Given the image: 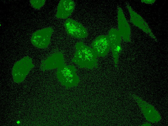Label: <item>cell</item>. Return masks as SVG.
Masks as SVG:
<instances>
[{
    "mask_svg": "<svg viewBox=\"0 0 168 126\" xmlns=\"http://www.w3.org/2000/svg\"><path fill=\"white\" fill-rule=\"evenodd\" d=\"M155 1V0H141V1L142 2L146 4H151L154 3Z\"/></svg>",
    "mask_w": 168,
    "mask_h": 126,
    "instance_id": "14",
    "label": "cell"
},
{
    "mask_svg": "<svg viewBox=\"0 0 168 126\" xmlns=\"http://www.w3.org/2000/svg\"><path fill=\"white\" fill-rule=\"evenodd\" d=\"M110 40V49L112 53L115 67H117L119 54L121 50V37L118 30L112 28L108 35Z\"/></svg>",
    "mask_w": 168,
    "mask_h": 126,
    "instance_id": "7",
    "label": "cell"
},
{
    "mask_svg": "<svg viewBox=\"0 0 168 126\" xmlns=\"http://www.w3.org/2000/svg\"><path fill=\"white\" fill-rule=\"evenodd\" d=\"M45 0H31L30 2L33 7L36 9H39L44 4Z\"/></svg>",
    "mask_w": 168,
    "mask_h": 126,
    "instance_id": "13",
    "label": "cell"
},
{
    "mask_svg": "<svg viewBox=\"0 0 168 126\" xmlns=\"http://www.w3.org/2000/svg\"><path fill=\"white\" fill-rule=\"evenodd\" d=\"M127 7L130 14L131 22L151 37L155 39V37L152 32L147 24L141 16L134 11L129 5H127Z\"/></svg>",
    "mask_w": 168,
    "mask_h": 126,
    "instance_id": "11",
    "label": "cell"
},
{
    "mask_svg": "<svg viewBox=\"0 0 168 126\" xmlns=\"http://www.w3.org/2000/svg\"><path fill=\"white\" fill-rule=\"evenodd\" d=\"M75 7V4L73 1L60 0L58 5L56 17L57 18H67L73 12Z\"/></svg>",
    "mask_w": 168,
    "mask_h": 126,
    "instance_id": "12",
    "label": "cell"
},
{
    "mask_svg": "<svg viewBox=\"0 0 168 126\" xmlns=\"http://www.w3.org/2000/svg\"><path fill=\"white\" fill-rule=\"evenodd\" d=\"M74 66L66 65L57 69L56 75L61 84L67 88L76 87L80 81Z\"/></svg>",
    "mask_w": 168,
    "mask_h": 126,
    "instance_id": "2",
    "label": "cell"
},
{
    "mask_svg": "<svg viewBox=\"0 0 168 126\" xmlns=\"http://www.w3.org/2000/svg\"><path fill=\"white\" fill-rule=\"evenodd\" d=\"M91 45L98 57L105 56L110 49V40L108 36L101 35L97 37L93 41Z\"/></svg>",
    "mask_w": 168,
    "mask_h": 126,
    "instance_id": "8",
    "label": "cell"
},
{
    "mask_svg": "<svg viewBox=\"0 0 168 126\" xmlns=\"http://www.w3.org/2000/svg\"><path fill=\"white\" fill-rule=\"evenodd\" d=\"M117 17L118 30L121 38L125 42H130V28L122 10L120 7H119L118 8Z\"/></svg>",
    "mask_w": 168,
    "mask_h": 126,
    "instance_id": "10",
    "label": "cell"
},
{
    "mask_svg": "<svg viewBox=\"0 0 168 126\" xmlns=\"http://www.w3.org/2000/svg\"><path fill=\"white\" fill-rule=\"evenodd\" d=\"M64 26L67 33L72 36L84 38L88 36L86 29L81 24L71 19H68Z\"/></svg>",
    "mask_w": 168,
    "mask_h": 126,
    "instance_id": "6",
    "label": "cell"
},
{
    "mask_svg": "<svg viewBox=\"0 0 168 126\" xmlns=\"http://www.w3.org/2000/svg\"><path fill=\"white\" fill-rule=\"evenodd\" d=\"M66 65L63 54L58 52L55 53L42 60L40 68L42 71L58 68Z\"/></svg>",
    "mask_w": 168,
    "mask_h": 126,
    "instance_id": "5",
    "label": "cell"
},
{
    "mask_svg": "<svg viewBox=\"0 0 168 126\" xmlns=\"http://www.w3.org/2000/svg\"><path fill=\"white\" fill-rule=\"evenodd\" d=\"M34 66L32 59L28 56L17 61L13 66L12 70L15 81L17 82L21 81Z\"/></svg>",
    "mask_w": 168,
    "mask_h": 126,
    "instance_id": "3",
    "label": "cell"
},
{
    "mask_svg": "<svg viewBox=\"0 0 168 126\" xmlns=\"http://www.w3.org/2000/svg\"><path fill=\"white\" fill-rule=\"evenodd\" d=\"M54 32L51 27L38 30L33 34L31 39L32 44L36 47L44 48L49 44L52 35Z\"/></svg>",
    "mask_w": 168,
    "mask_h": 126,
    "instance_id": "4",
    "label": "cell"
},
{
    "mask_svg": "<svg viewBox=\"0 0 168 126\" xmlns=\"http://www.w3.org/2000/svg\"><path fill=\"white\" fill-rule=\"evenodd\" d=\"M72 61L81 68L91 69L98 67V56L92 48L83 42H77Z\"/></svg>",
    "mask_w": 168,
    "mask_h": 126,
    "instance_id": "1",
    "label": "cell"
},
{
    "mask_svg": "<svg viewBox=\"0 0 168 126\" xmlns=\"http://www.w3.org/2000/svg\"><path fill=\"white\" fill-rule=\"evenodd\" d=\"M133 97L147 120L152 123H155L160 121L161 117L153 106L136 96L134 95Z\"/></svg>",
    "mask_w": 168,
    "mask_h": 126,
    "instance_id": "9",
    "label": "cell"
}]
</instances>
